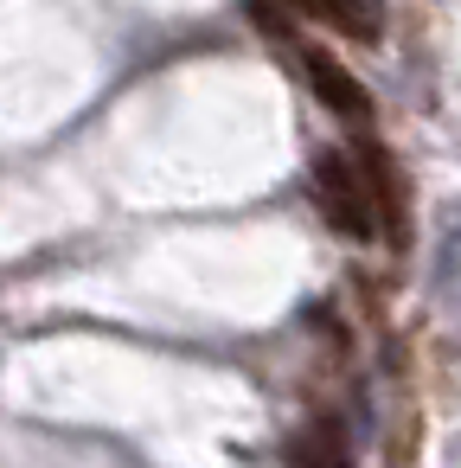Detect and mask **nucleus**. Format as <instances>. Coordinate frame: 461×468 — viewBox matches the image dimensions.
<instances>
[{
  "label": "nucleus",
  "mask_w": 461,
  "mask_h": 468,
  "mask_svg": "<svg viewBox=\"0 0 461 468\" xmlns=\"http://www.w3.org/2000/svg\"><path fill=\"white\" fill-rule=\"evenodd\" d=\"M308 186H314V206H320V218L340 231V238H352V244H365L372 231H378V212H372V180L340 154V148H320L314 154V174H308Z\"/></svg>",
  "instance_id": "nucleus-1"
},
{
  "label": "nucleus",
  "mask_w": 461,
  "mask_h": 468,
  "mask_svg": "<svg viewBox=\"0 0 461 468\" xmlns=\"http://www.w3.org/2000/svg\"><path fill=\"white\" fill-rule=\"evenodd\" d=\"M429 302L448 321V340L461 346V206H442L435 257H429Z\"/></svg>",
  "instance_id": "nucleus-2"
},
{
  "label": "nucleus",
  "mask_w": 461,
  "mask_h": 468,
  "mask_svg": "<svg viewBox=\"0 0 461 468\" xmlns=\"http://www.w3.org/2000/svg\"><path fill=\"white\" fill-rule=\"evenodd\" d=\"M301 71H308L314 97H320L333 116H346V122H372V97H365V84H359L340 58H327V52H301Z\"/></svg>",
  "instance_id": "nucleus-3"
},
{
  "label": "nucleus",
  "mask_w": 461,
  "mask_h": 468,
  "mask_svg": "<svg viewBox=\"0 0 461 468\" xmlns=\"http://www.w3.org/2000/svg\"><path fill=\"white\" fill-rule=\"evenodd\" d=\"M288 468H352V449H346V430L340 423H308V430H295V442H288Z\"/></svg>",
  "instance_id": "nucleus-4"
},
{
  "label": "nucleus",
  "mask_w": 461,
  "mask_h": 468,
  "mask_svg": "<svg viewBox=\"0 0 461 468\" xmlns=\"http://www.w3.org/2000/svg\"><path fill=\"white\" fill-rule=\"evenodd\" d=\"M295 14H308V20H327V27H340L346 39H378V14L365 7V0H288Z\"/></svg>",
  "instance_id": "nucleus-5"
},
{
  "label": "nucleus",
  "mask_w": 461,
  "mask_h": 468,
  "mask_svg": "<svg viewBox=\"0 0 461 468\" xmlns=\"http://www.w3.org/2000/svg\"><path fill=\"white\" fill-rule=\"evenodd\" d=\"M365 180L378 186V199H384V225H391V238H403V206H397V174H391V161L378 154V148H365Z\"/></svg>",
  "instance_id": "nucleus-6"
}]
</instances>
